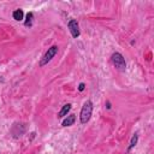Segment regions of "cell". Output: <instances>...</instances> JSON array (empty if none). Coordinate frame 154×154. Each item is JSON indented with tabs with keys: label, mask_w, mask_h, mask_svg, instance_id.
<instances>
[{
	"label": "cell",
	"mask_w": 154,
	"mask_h": 154,
	"mask_svg": "<svg viewBox=\"0 0 154 154\" xmlns=\"http://www.w3.org/2000/svg\"><path fill=\"white\" fill-rule=\"evenodd\" d=\"M91 111H93V103H91V101H85L84 105H83V107H82V109H81V116H79L82 124H85V123L89 122V119L91 117Z\"/></svg>",
	"instance_id": "obj_1"
},
{
	"label": "cell",
	"mask_w": 154,
	"mask_h": 154,
	"mask_svg": "<svg viewBox=\"0 0 154 154\" xmlns=\"http://www.w3.org/2000/svg\"><path fill=\"white\" fill-rule=\"evenodd\" d=\"M112 63L114 64V66L119 71H125V69H126L125 59L123 58V55L120 53H113L112 54Z\"/></svg>",
	"instance_id": "obj_2"
},
{
	"label": "cell",
	"mask_w": 154,
	"mask_h": 154,
	"mask_svg": "<svg viewBox=\"0 0 154 154\" xmlns=\"http://www.w3.org/2000/svg\"><path fill=\"white\" fill-rule=\"evenodd\" d=\"M57 52H58V47L57 46H52L51 48H48V51L45 53V55L42 57V59L40 61V66H43V65L48 64V61L52 60V58L57 54Z\"/></svg>",
	"instance_id": "obj_3"
},
{
	"label": "cell",
	"mask_w": 154,
	"mask_h": 154,
	"mask_svg": "<svg viewBox=\"0 0 154 154\" xmlns=\"http://www.w3.org/2000/svg\"><path fill=\"white\" fill-rule=\"evenodd\" d=\"M69 29H70V32H71V35L75 37V38H77L78 36H79V29H78V24H77V22L75 20V19H71L70 22H69Z\"/></svg>",
	"instance_id": "obj_4"
},
{
	"label": "cell",
	"mask_w": 154,
	"mask_h": 154,
	"mask_svg": "<svg viewBox=\"0 0 154 154\" xmlns=\"http://www.w3.org/2000/svg\"><path fill=\"white\" fill-rule=\"evenodd\" d=\"M75 120H76L75 114H70V116H67V118H65V119L63 120L61 125H63V126H70V125H72V124L75 123Z\"/></svg>",
	"instance_id": "obj_5"
},
{
	"label": "cell",
	"mask_w": 154,
	"mask_h": 154,
	"mask_svg": "<svg viewBox=\"0 0 154 154\" xmlns=\"http://www.w3.org/2000/svg\"><path fill=\"white\" fill-rule=\"evenodd\" d=\"M71 109V105L70 103H67V105H64L63 106V108L60 109V112L58 113V117L59 118H63V117H65L67 113H69V111Z\"/></svg>",
	"instance_id": "obj_6"
},
{
	"label": "cell",
	"mask_w": 154,
	"mask_h": 154,
	"mask_svg": "<svg viewBox=\"0 0 154 154\" xmlns=\"http://www.w3.org/2000/svg\"><path fill=\"white\" fill-rule=\"evenodd\" d=\"M23 17H24V13H23V11H22L20 8L13 11V18H14L16 20H22Z\"/></svg>",
	"instance_id": "obj_7"
},
{
	"label": "cell",
	"mask_w": 154,
	"mask_h": 154,
	"mask_svg": "<svg viewBox=\"0 0 154 154\" xmlns=\"http://www.w3.org/2000/svg\"><path fill=\"white\" fill-rule=\"evenodd\" d=\"M137 140H138V136H137V134H135L134 136H132V138H131V141H130V146H129V150L132 148V147H135L136 146V143H137Z\"/></svg>",
	"instance_id": "obj_8"
},
{
	"label": "cell",
	"mask_w": 154,
	"mask_h": 154,
	"mask_svg": "<svg viewBox=\"0 0 154 154\" xmlns=\"http://www.w3.org/2000/svg\"><path fill=\"white\" fill-rule=\"evenodd\" d=\"M31 20H32V13L30 12V13L26 14V22H25V25H26V26L31 25Z\"/></svg>",
	"instance_id": "obj_9"
},
{
	"label": "cell",
	"mask_w": 154,
	"mask_h": 154,
	"mask_svg": "<svg viewBox=\"0 0 154 154\" xmlns=\"http://www.w3.org/2000/svg\"><path fill=\"white\" fill-rule=\"evenodd\" d=\"M78 90H79V91H82V90H84V83H81V84L78 85Z\"/></svg>",
	"instance_id": "obj_10"
}]
</instances>
